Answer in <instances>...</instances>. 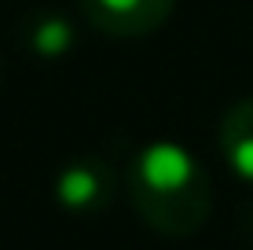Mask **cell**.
<instances>
[{"instance_id":"7a4b0ae2","label":"cell","mask_w":253,"mask_h":250,"mask_svg":"<svg viewBox=\"0 0 253 250\" xmlns=\"http://www.w3.org/2000/svg\"><path fill=\"white\" fill-rule=\"evenodd\" d=\"M176 0H81L84 22L107 37H147L169 22Z\"/></svg>"},{"instance_id":"6da1fadb","label":"cell","mask_w":253,"mask_h":250,"mask_svg":"<svg viewBox=\"0 0 253 250\" xmlns=\"http://www.w3.org/2000/svg\"><path fill=\"white\" fill-rule=\"evenodd\" d=\"M128 195L136 213L154 232L172 239L195 236L209 221L213 188L198 158L180 144L154 140L132 158L128 169Z\"/></svg>"},{"instance_id":"277c9868","label":"cell","mask_w":253,"mask_h":250,"mask_svg":"<svg viewBox=\"0 0 253 250\" xmlns=\"http://www.w3.org/2000/svg\"><path fill=\"white\" fill-rule=\"evenodd\" d=\"M220 154L224 162L253 184V96L231 103L220 118Z\"/></svg>"},{"instance_id":"5b68a950","label":"cell","mask_w":253,"mask_h":250,"mask_svg":"<svg viewBox=\"0 0 253 250\" xmlns=\"http://www.w3.org/2000/svg\"><path fill=\"white\" fill-rule=\"evenodd\" d=\"M26 37H30V45L41 59H59L74 48V26L63 15H37L26 30Z\"/></svg>"},{"instance_id":"3957f363","label":"cell","mask_w":253,"mask_h":250,"mask_svg":"<svg viewBox=\"0 0 253 250\" xmlns=\"http://www.w3.org/2000/svg\"><path fill=\"white\" fill-rule=\"evenodd\" d=\"M114 192V173L103 158H77L66 162L55 177V199L70 213H95L110 202Z\"/></svg>"}]
</instances>
